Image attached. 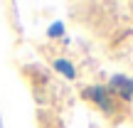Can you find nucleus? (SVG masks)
<instances>
[{"label": "nucleus", "mask_w": 133, "mask_h": 128, "mask_svg": "<svg viewBox=\"0 0 133 128\" xmlns=\"http://www.w3.org/2000/svg\"><path fill=\"white\" fill-rule=\"evenodd\" d=\"M84 96L89 101H94L96 106H99L101 111H106V113H114L116 104H114V94H111L106 86H89V89L84 91Z\"/></svg>", "instance_id": "f257e3e1"}, {"label": "nucleus", "mask_w": 133, "mask_h": 128, "mask_svg": "<svg viewBox=\"0 0 133 128\" xmlns=\"http://www.w3.org/2000/svg\"><path fill=\"white\" fill-rule=\"evenodd\" d=\"M109 91H111V94H118L121 99H126V101H131L133 99V79H131V76H123V74L111 76Z\"/></svg>", "instance_id": "f03ea898"}, {"label": "nucleus", "mask_w": 133, "mask_h": 128, "mask_svg": "<svg viewBox=\"0 0 133 128\" xmlns=\"http://www.w3.org/2000/svg\"><path fill=\"white\" fill-rule=\"evenodd\" d=\"M54 69H57L62 76H66V79H74V76H76L74 64H71V62H66V59H57V62H54Z\"/></svg>", "instance_id": "7ed1b4c3"}, {"label": "nucleus", "mask_w": 133, "mask_h": 128, "mask_svg": "<svg viewBox=\"0 0 133 128\" xmlns=\"http://www.w3.org/2000/svg\"><path fill=\"white\" fill-rule=\"evenodd\" d=\"M62 32H64V25L62 22H54L52 27H49V37H59Z\"/></svg>", "instance_id": "20e7f679"}]
</instances>
